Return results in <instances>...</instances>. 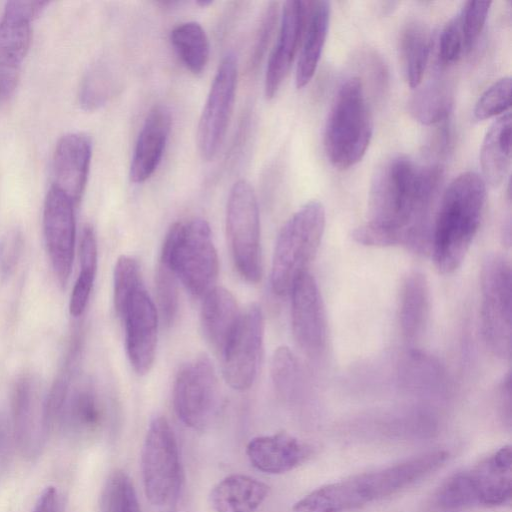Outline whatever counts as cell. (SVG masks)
Here are the masks:
<instances>
[{"label":"cell","mask_w":512,"mask_h":512,"mask_svg":"<svg viewBox=\"0 0 512 512\" xmlns=\"http://www.w3.org/2000/svg\"><path fill=\"white\" fill-rule=\"evenodd\" d=\"M438 165L418 167L405 156L392 157L375 171L368 194L367 221L353 239L366 246L430 247V209L441 181Z\"/></svg>","instance_id":"6da1fadb"},{"label":"cell","mask_w":512,"mask_h":512,"mask_svg":"<svg viewBox=\"0 0 512 512\" xmlns=\"http://www.w3.org/2000/svg\"><path fill=\"white\" fill-rule=\"evenodd\" d=\"M448 458L431 450L391 466L321 486L297 501L292 512H348L393 495L433 473Z\"/></svg>","instance_id":"7a4b0ae2"},{"label":"cell","mask_w":512,"mask_h":512,"mask_svg":"<svg viewBox=\"0 0 512 512\" xmlns=\"http://www.w3.org/2000/svg\"><path fill=\"white\" fill-rule=\"evenodd\" d=\"M486 183L475 172L458 175L445 190L432 224L430 250L435 267L450 274L462 264L478 232Z\"/></svg>","instance_id":"3957f363"},{"label":"cell","mask_w":512,"mask_h":512,"mask_svg":"<svg viewBox=\"0 0 512 512\" xmlns=\"http://www.w3.org/2000/svg\"><path fill=\"white\" fill-rule=\"evenodd\" d=\"M159 260L170 267L195 297L203 298L216 286L219 260L210 226L204 219L173 224L164 239Z\"/></svg>","instance_id":"277c9868"},{"label":"cell","mask_w":512,"mask_h":512,"mask_svg":"<svg viewBox=\"0 0 512 512\" xmlns=\"http://www.w3.org/2000/svg\"><path fill=\"white\" fill-rule=\"evenodd\" d=\"M373 131L371 110L361 80L345 81L327 118L324 148L330 163L348 169L364 156Z\"/></svg>","instance_id":"5b68a950"},{"label":"cell","mask_w":512,"mask_h":512,"mask_svg":"<svg viewBox=\"0 0 512 512\" xmlns=\"http://www.w3.org/2000/svg\"><path fill=\"white\" fill-rule=\"evenodd\" d=\"M325 209L312 200L301 206L281 228L273 252L271 287L275 294L290 293L297 279L308 271L325 229Z\"/></svg>","instance_id":"8992f818"},{"label":"cell","mask_w":512,"mask_h":512,"mask_svg":"<svg viewBox=\"0 0 512 512\" xmlns=\"http://www.w3.org/2000/svg\"><path fill=\"white\" fill-rule=\"evenodd\" d=\"M511 481V447L506 445L448 478L435 502L445 509L503 505L510 501Z\"/></svg>","instance_id":"52a82bcc"},{"label":"cell","mask_w":512,"mask_h":512,"mask_svg":"<svg viewBox=\"0 0 512 512\" xmlns=\"http://www.w3.org/2000/svg\"><path fill=\"white\" fill-rule=\"evenodd\" d=\"M226 232L234 266L249 283L262 276L260 216L255 191L245 179L236 181L226 207Z\"/></svg>","instance_id":"ba28073f"},{"label":"cell","mask_w":512,"mask_h":512,"mask_svg":"<svg viewBox=\"0 0 512 512\" xmlns=\"http://www.w3.org/2000/svg\"><path fill=\"white\" fill-rule=\"evenodd\" d=\"M141 471L147 499L155 506L174 504L182 484L177 440L164 417H155L147 430L141 453Z\"/></svg>","instance_id":"9c48e42d"},{"label":"cell","mask_w":512,"mask_h":512,"mask_svg":"<svg viewBox=\"0 0 512 512\" xmlns=\"http://www.w3.org/2000/svg\"><path fill=\"white\" fill-rule=\"evenodd\" d=\"M481 331L489 350L498 358L511 356V268L500 255H489L481 270Z\"/></svg>","instance_id":"30bf717a"},{"label":"cell","mask_w":512,"mask_h":512,"mask_svg":"<svg viewBox=\"0 0 512 512\" xmlns=\"http://www.w3.org/2000/svg\"><path fill=\"white\" fill-rule=\"evenodd\" d=\"M237 75V59L228 52L218 66L197 126V146L204 160L214 159L225 139L234 108Z\"/></svg>","instance_id":"8fae6325"},{"label":"cell","mask_w":512,"mask_h":512,"mask_svg":"<svg viewBox=\"0 0 512 512\" xmlns=\"http://www.w3.org/2000/svg\"><path fill=\"white\" fill-rule=\"evenodd\" d=\"M218 378L213 363L199 355L178 372L173 388V404L178 418L187 427L201 429L214 415L219 399Z\"/></svg>","instance_id":"7c38bea8"},{"label":"cell","mask_w":512,"mask_h":512,"mask_svg":"<svg viewBox=\"0 0 512 512\" xmlns=\"http://www.w3.org/2000/svg\"><path fill=\"white\" fill-rule=\"evenodd\" d=\"M264 337V319L259 305L241 311L238 322L221 353L223 376L238 391L249 389L257 376Z\"/></svg>","instance_id":"4fadbf2b"},{"label":"cell","mask_w":512,"mask_h":512,"mask_svg":"<svg viewBox=\"0 0 512 512\" xmlns=\"http://www.w3.org/2000/svg\"><path fill=\"white\" fill-rule=\"evenodd\" d=\"M124 325L125 348L133 370L147 374L154 363L158 310L144 286L133 292L116 312Z\"/></svg>","instance_id":"5bb4252c"},{"label":"cell","mask_w":512,"mask_h":512,"mask_svg":"<svg viewBox=\"0 0 512 512\" xmlns=\"http://www.w3.org/2000/svg\"><path fill=\"white\" fill-rule=\"evenodd\" d=\"M289 294L294 338L307 356L318 358L327 345V320L317 282L306 272L297 279Z\"/></svg>","instance_id":"9a60e30c"},{"label":"cell","mask_w":512,"mask_h":512,"mask_svg":"<svg viewBox=\"0 0 512 512\" xmlns=\"http://www.w3.org/2000/svg\"><path fill=\"white\" fill-rule=\"evenodd\" d=\"M74 209L69 197L50 186L43 206V230L54 273L62 284L69 278L74 258Z\"/></svg>","instance_id":"2e32d148"},{"label":"cell","mask_w":512,"mask_h":512,"mask_svg":"<svg viewBox=\"0 0 512 512\" xmlns=\"http://www.w3.org/2000/svg\"><path fill=\"white\" fill-rule=\"evenodd\" d=\"M92 156V141L82 132H70L57 142L51 166V185L77 206L84 194Z\"/></svg>","instance_id":"e0dca14e"},{"label":"cell","mask_w":512,"mask_h":512,"mask_svg":"<svg viewBox=\"0 0 512 512\" xmlns=\"http://www.w3.org/2000/svg\"><path fill=\"white\" fill-rule=\"evenodd\" d=\"M306 9L303 1L290 0L283 5L279 33L266 67L264 92L267 99L277 94L292 66L302 39Z\"/></svg>","instance_id":"ac0fdd59"},{"label":"cell","mask_w":512,"mask_h":512,"mask_svg":"<svg viewBox=\"0 0 512 512\" xmlns=\"http://www.w3.org/2000/svg\"><path fill=\"white\" fill-rule=\"evenodd\" d=\"M31 22L7 9L0 18V105L16 88L31 44Z\"/></svg>","instance_id":"d6986e66"},{"label":"cell","mask_w":512,"mask_h":512,"mask_svg":"<svg viewBox=\"0 0 512 512\" xmlns=\"http://www.w3.org/2000/svg\"><path fill=\"white\" fill-rule=\"evenodd\" d=\"M170 110L164 105H155L147 113L139 132L129 177L133 183H142L152 176L161 162L171 130Z\"/></svg>","instance_id":"ffe728a7"},{"label":"cell","mask_w":512,"mask_h":512,"mask_svg":"<svg viewBox=\"0 0 512 512\" xmlns=\"http://www.w3.org/2000/svg\"><path fill=\"white\" fill-rule=\"evenodd\" d=\"M311 453L310 445L286 432L255 437L246 447L251 465L267 474L289 472L304 463Z\"/></svg>","instance_id":"44dd1931"},{"label":"cell","mask_w":512,"mask_h":512,"mask_svg":"<svg viewBox=\"0 0 512 512\" xmlns=\"http://www.w3.org/2000/svg\"><path fill=\"white\" fill-rule=\"evenodd\" d=\"M240 313L234 295L224 287L215 286L203 296L201 329L206 341L219 354L223 352Z\"/></svg>","instance_id":"7402d4cb"},{"label":"cell","mask_w":512,"mask_h":512,"mask_svg":"<svg viewBox=\"0 0 512 512\" xmlns=\"http://www.w3.org/2000/svg\"><path fill=\"white\" fill-rule=\"evenodd\" d=\"M306 4L305 25L295 75L297 88L306 86L314 76L326 41L330 18L329 2L320 0Z\"/></svg>","instance_id":"603a6c76"},{"label":"cell","mask_w":512,"mask_h":512,"mask_svg":"<svg viewBox=\"0 0 512 512\" xmlns=\"http://www.w3.org/2000/svg\"><path fill=\"white\" fill-rule=\"evenodd\" d=\"M268 493L265 483L247 475L232 474L212 488L209 500L215 512H255Z\"/></svg>","instance_id":"cb8c5ba5"},{"label":"cell","mask_w":512,"mask_h":512,"mask_svg":"<svg viewBox=\"0 0 512 512\" xmlns=\"http://www.w3.org/2000/svg\"><path fill=\"white\" fill-rule=\"evenodd\" d=\"M480 163L485 183L501 185L511 164V114L501 115L488 129L480 149Z\"/></svg>","instance_id":"d4e9b609"},{"label":"cell","mask_w":512,"mask_h":512,"mask_svg":"<svg viewBox=\"0 0 512 512\" xmlns=\"http://www.w3.org/2000/svg\"><path fill=\"white\" fill-rule=\"evenodd\" d=\"M429 314V293L425 277L411 273L404 281L400 298L399 319L405 339L415 342L423 333Z\"/></svg>","instance_id":"484cf974"},{"label":"cell","mask_w":512,"mask_h":512,"mask_svg":"<svg viewBox=\"0 0 512 512\" xmlns=\"http://www.w3.org/2000/svg\"><path fill=\"white\" fill-rule=\"evenodd\" d=\"M427 28L416 21L408 23L400 33L399 53L405 78L411 88H418L430 54Z\"/></svg>","instance_id":"4316f807"},{"label":"cell","mask_w":512,"mask_h":512,"mask_svg":"<svg viewBox=\"0 0 512 512\" xmlns=\"http://www.w3.org/2000/svg\"><path fill=\"white\" fill-rule=\"evenodd\" d=\"M452 91L446 81L437 78L418 88L409 102L412 116L424 125L447 121L452 109Z\"/></svg>","instance_id":"83f0119b"},{"label":"cell","mask_w":512,"mask_h":512,"mask_svg":"<svg viewBox=\"0 0 512 512\" xmlns=\"http://www.w3.org/2000/svg\"><path fill=\"white\" fill-rule=\"evenodd\" d=\"M171 43L184 66L193 74H200L209 59V40L205 30L197 22H185L176 26L170 35Z\"/></svg>","instance_id":"f1b7e54d"},{"label":"cell","mask_w":512,"mask_h":512,"mask_svg":"<svg viewBox=\"0 0 512 512\" xmlns=\"http://www.w3.org/2000/svg\"><path fill=\"white\" fill-rule=\"evenodd\" d=\"M79 257L81 271L69 303L70 314L74 317L80 316L86 308L97 270V242L94 229L89 224L82 230Z\"/></svg>","instance_id":"f546056e"},{"label":"cell","mask_w":512,"mask_h":512,"mask_svg":"<svg viewBox=\"0 0 512 512\" xmlns=\"http://www.w3.org/2000/svg\"><path fill=\"white\" fill-rule=\"evenodd\" d=\"M102 512H141L130 477L123 471L113 472L101 495Z\"/></svg>","instance_id":"4dcf8cb0"},{"label":"cell","mask_w":512,"mask_h":512,"mask_svg":"<svg viewBox=\"0 0 512 512\" xmlns=\"http://www.w3.org/2000/svg\"><path fill=\"white\" fill-rule=\"evenodd\" d=\"M158 310L165 324L173 323L179 306L178 279L169 266L159 261L155 276Z\"/></svg>","instance_id":"1f68e13d"},{"label":"cell","mask_w":512,"mask_h":512,"mask_svg":"<svg viewBox=\"0 0 512 512\" xmlns=\"http://www.w3.org/2000/svg\"><path fill=\"white\" fill-rule=\"evenodd\" d=\"M511 79L504 77L487 88L477 100L473 114L476 120H485L509 112Z\"/></svg>","instance_id":"d6a6232c"},{"label":"cell","mask_w":512,"mask_h":512,"mask_svg":"<svg viewBox=\"0 0 512 512\" xmlns=\"http://www.w3.org/2000/svg\"><path fill=\"white\" fill-rule=\"evenodd\" d=\"M113 283L117 312L133 292L144 286L138 261L128 255L120 256L115 263Z\"/></svg>","instance_id":"836d02e7"},{"label":"cell","mask_w":512,"mask_h":512,"mask_svg":"<svg viewBox=\"0 0 512 512\" xmlns=\"http://www.w3.org/2000/svg\"><path fill=\"white\" fill-rule=\"evenodd\" d=\"M112 90V76L104 63L96 64L87 73L81 87L80 99L84 108L93 110L104 105Z\"/></svg>","instance_id":"e575fe53"},{"label":"cell","mask_w":512,"mask_h":512,"mask_svg":"<svg viewBox=\"0 0 512 512\" xmlns=\"http://www.w3.org/2000/svg\"><path fill=\"white\" fill-rule=\"evenodd\" d=\"M102 409L95 395L90 391L79 393L71 405V427L78 433H92L102 422Z\"/></svg>","instance_id":"d590c367"},{"label":"cell","mask_w":512,"mask_h":512,"mask_svg":"<svg viewBox=\"0 0 512 512\" xmlns=\"http://www.w3.org/2000/svg\"><path fill=\"white\" fill-rule=\"evenodd\" d=\"M490 1H468L458 13L465 50L468 53L480 36L488 17Z\"/></svg>","instance_id":"8d00e7d4"},{"label":"cell","mask_w":512,"mask_h":512,"mask_svg":"<svg viewBox=\"0 0 512 512\" xmlns=\"http://www.w3.org/2000/svg\"><path fill=\"white\" fill-rule=\"evenodd\" d=\"M466 53L458 14L443 27L439 37L438 57L442 65H450Z\"/></svg>","instance_id":"74e56055"},{"label":"cell","mask_w":512,"mask_h":512,"mask_svg":"<svg viewBox=\"0 0 512 512\" xmlns=\"http://www.w3.org/2000/svg\"><path fill=\"white\" fill-rule=\"evenodd\" d=\"M296 362L287 347H279L272 358L271 375L275 387L281 392H287L295 383Z\"/></svg>","instance_id":"f35d334b"},{"label":"cell","mask_w":512,"mask_h":512,"mask_svg":"<svg viewBox=\"0 0 512 512\" xmlns=\"http://www.w3.org/2000/svg\"><path fill=\"white\" fill-rule=\"evenodd\" d=\"M278 18V4L275 2L270 3L268 6L256 38L253 54H252V65H257L259 60L263 57L266 51L267 44L273 34L275 25L277 24Z\"/></svg>","instance_id":"ab89813d"},{"label":"cell","mask_w":512,"mask_h":512,"mask_svg":"<svg viewBox=\"0 0 512 512\" xmlns=\"http://www.w3.org/2000/svg\"><path fill=\"white\" fill-rule=\"evenodd\" d=\"M57 492L53 486H47L39 495L32 512H56Z\"/></svg>","instance_id":"60d3db41"},{"label":"cell","mask_w":512,"mask_h":512,"mask_svg":"<svg viewBox=\"0 0 512 512\" xmlns=\"http://www.w3.org/2000/svg\"><path fill=\"white\" fill-rule=\"evenodd\" d=\"M201 6H207L212 3V1H199L197 2Z\"/></svg>","instance_id":"b9f144b4"},{"label":"cell","mask_w":512,"mask_h":512,"mask_svg":"<svg viewBox=\"0 0 512 512\" xmlns=\"http://www.w3.org/2000/svg\"><path fill=\"white\" fill-rule=\"evenodd\" d=\"M0 442H1V436H0Z\"/></svg>","instance_id":"7bdbcfd3"}]
</instances>
